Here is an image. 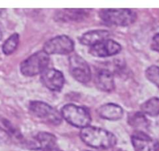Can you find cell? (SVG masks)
Wrapping results in <instances>:
<instances>
[{"instance_id":"obj_1","label":"cell","mask_w":159,"mask_h":151,"mask_svg":"<svg viewBox=\"0 0 159 151\" xmlns=\"http://www.w3.org/2000/svg\"><path fill=\"white\" fill-rule=\"evenodd\" d=\"M80 136L88 146L95 149H109L116 144L117 139L111 132L94 126L81 129Z\"/></svg>"},{"instance_id":"obj_2","label":"cell","mask_w":159,"mask_h":151,"mask_svg":"<svg viewBox=\"0 0 159 151\" xmlns=\"http://www.w3.org/2000/svg\"><path fill=\"white\" fill-rule=\"evenodd\" d=\"M99 16L108 25L126 27L137 20V13L129 9H105L99 11Z\"/></svg>"},{"instance_id":"obj_3","label":"cell","mask_w":159,"mask_h":151,"mask_svg":"<svg viewBox=\"0 0 159 151\" xmlns=\"http://www.w3.org/2000/svg\"><path fill=\"white\" fill-rule=\"evenodd\" d=\"M49 56L44 51H39L29 56L20 64V72L25 77H34L48 69Z\"/></svg>"},{"instance_id":"obj_4","label":"cell","mask_w":159,"mask_h":151,"mask_svg":"<svg viewBox=\"0 0 159 151\" xmlns=\"http://www.w3.org/2000/svg\"><path fill=\"white\" fill-rule=\"evenodd\" d=\"M62 117L72 126L76 128H86L91 122V116L87 108L69 104L61 111Z\"/></svg>"},{"instance_id":"obj_5","label":"cell","mask_w":159,"mask_h":151,"mask_svg":"<svg viewBox=\"0 0 159 151\" xmlns=\"http://www.w3.org/2000/svg\"><path fill=\"white\" fill-rule=\"evenodd\" d=\"M29 111L34 116L47 123L55 126L62 123V117L61 113L45 102L32 100L29 104Z\"/></svg>"},{"instance_id":"obj_6","label":"cell","mask_w":159,"mask_h":151,"mask_svg":"<svg viewBox=\"0 0 159 151\" xmlns=\"http://www.w3.org/2000/svg\"><path fill=\"white\" fill-rule=\"evenodd\" d=\"M74 50V42L66 35L56 36L44 45L43 51L49 55H67Z\"/></svg>"},{"instance_id":"obj_7","label":"cell","mask_w":159,"mask_h":151,"mask_svg":"<svg viewBox=\"0 0 159 151\" xmlns=\"http://www.w3.org/2000/svg\"><path fill=\"white\" fill-rule=\"evenodd\" d=\"M70 71L73 78L82 83H88L91 79V72L88 62L78 55H73L69 59Z\"/></svg>"},{"instance_id":"obj_8","label":"cell","mask_w":159,"mask_h":151,"mask_svg":"<svg viewBox=\"0 0 159 151\" xmlns=\"http://www.w3.org/2000/svg\"><path fill=\"white\" fill-rule=\"evenodd\" d=\"M135 151H159V142L144 132L136 131L131 136Z\"/></svg>"},{"instance_id":"obj_9","label":"cell","mask_w":159,"mask_h":151,"mask_svg":"<svg viewBox=\"0 0 159 151\" xmlns=\"http://www.w3.org/2000/svg\"><path fill=\"white\" fill-rule=\"evenodd\" d=\"M41 80L44 86L52 91H60L65 83L63 74L56 69H47L42 73Z\"/></svg>"},{"instance_id":"obj_10","label":"cell","mask_w":159,"mask_h":151,"mask_svg":"<svg viewBox=\"0 0 159 151\" xmlns=\"http://www.w3.org/2000/svg\"><path fill=\"white\" fill-rule=\"evenodd\" d=\"M121 45L115 41L108 39L98 45L90 47L89 52L93 56L99 58H105L113 56L120 52Z\"/></svg>"},{"instance_id":"obj_11","label":"cell","mask_w":159,"mask_h":151,"mask_svg":"<svg viewBox=\"0 0 159 151\" xmlns=\"http://www.w3.org/2000/svg\"><path fill=\"white\" fill-rule=\"evenodd\" d=\"M24 144L30 149H45L56 146V137L47 132H38L34 137L27 140Z\"/></svg>"},{"instance_id":"obj_12","label":"cell","mask_w":159,"mask_h":151,"mask_svg":"<svg viewBox=\"0 0 159 151\" xmlns=\"http://www.w3.org/2000/svg\"><path fill=\"white\" fill-rule=\"evenodd\" d=\"M94 83L98 89L105 92L111 91L115 87L114 77L110 70L106 69H99L96 73Z\"/></svg>"},{"instance_id":"obj_13","label":"cell","mask_w":159,"mask_h":151,"mask_svg":"<svg viewBox=\"0 0 159 151\" xmlns=\"http://www.w3.org/2000/svg\"><path fill=\"white\" fill-rule=\"evenodd\" d=\"M110 34H111L110 32L106 30H91V31L84 33L80 37V42L82 45L92 47L104 42V41L108 40Z\"/></svg>"},{"instance_id":"obj_14","label":"cell","mask_w":159,"mask_h":151,"mask_svg":"<svg viewBox=\"0 0 159 151\" xmlns=\"http://www.w3.org/2000/svg\"><path fill=\"white\" fill-rule=\"evenodd\" d=\"M98 115L104 119L117 121L123 116V110L119 105L108 103L102 105L98 110Z\"/></svg>"},{"instance_id":"obj_15","label":"cell","mask_w":159,"mask_h":151,"mask_svg":"<svg viewBox=\"0 0 159 151\" xmlns=\"http://www.w3.org/2000/svg\"><path fill=\"white\" fill-rule=\"evenodd\" d=\"M89 10H62L57 12L56 16L57 20L64 22L73 20H80L88 15Z\"/></svg>"},{"instance_id":"obj_16","label":"cell","mask_w":159,"mask_h":151,"mask_svg":"<svg viewBox=\"0 0 159 151\" xmlns=\"http://www.w3.org/2000/svg\"><path fill=\"white\" fill-rule=\"evenodd\" d=\"M128 122L133 128L136 129L139 132H143L149 126V122L145 117L144 114L142 112H135L129 114Z\"/></svg>"},{"instance_id":"obj_17","label":"cell","mask_w":159,"mask_h":151,"mask_svg":"<svg viewBox=\"0 0 159 151\" xmlns=\"http://www.w3.org/2000/svg\"><path fill=\"white\" fill-rule=\"evenodd\" d=\"M0 135L8 138L20 140L21 135L13 126V125L3 117L0 116Z\"/></svg>"},{"instance_id":"obj_18","label":"cell","mask_w":159,"mask_h":151,"mask_svg":"<svg viewBox=\"0 0 159 151\" xmlns=\"http://www.w3.org/2000/svg\"><path fill=\"white\" fill-rule=\"evenodd\" d=\"M142 113L151 117H155L159 115V98L152 97L146 100L140 106Z\"/></svg>"},{"instance_id":"obj_19","label":"cell","mask_w":159,"mask_h":151,"mask_svg":"<svg viewBox=\"0 0 159 151\" xmlns=\"http://www.w3.org/2000/svg\"><path fill=\"white\" fill-rule=\"evenodd\" d=\"M20 37L17 33H14L4 42L2 45V51L5 55H11L16 51L19 45Z\"/></svg>"},{"instance_id":"obj_20","label":"cell","mask_w":159,"mask_h":151,"mask_svg":"<svg viewBox=\"0 0 159 151\" xmlns=\"http://www.w3.org/2000/svg\"><path fill=\"white\" fill-rule=\"evenodd\" d=\"M145 75L148 80L154 83L159 88V67L156 65H151L147 69Z\"/></svg>"},{"instance_id":"obj_21","label":"cell","mask_w":159,"mask_h":151,"mask_svg":"<svg viewBox=\"0 0 159 151\" xmlns=\"http://www.w3.org/2000/svg\"><path fill=\"white\" fill-rule=\"evenodd\" d=\"M151 48L154 51L159 52V33H157L154 36L151 43Z\"/></svg>"},{"instance_id":"obj_22","label":"cell","mask_w":159,"mask_h":151,"mask_svg":"<svg viewBox=\"0 0 159 151\" xmlns=\"http://www.w3.org/2000/svg\"><path fill=\"white\" fill-rule=\"evenodd\" d=\"M43 151H62V150L59 149V148H57L56 146H53V147H50V148H48V149H44Z\"/></svg>"},{"instance_id":"obj_23","label":"cell","mask_w":159,"mask_h":151,"mask_svg":"<svg viewBox=\"0 0 159 151\" xmlns=\"http://www.w3.org/2000/svg\"><path fill=\"white\" fill-rule=\"evenodd\" d=\"M2 38V30H0V40Z\"/></svg>"}]
</instances>
